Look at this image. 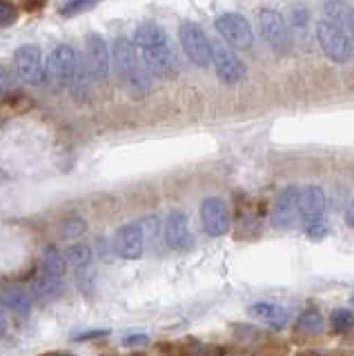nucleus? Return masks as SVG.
Returning <instances> with one entry per match:
<instances>
[{"instance_id":"obj_29","label":"nucleus","mask_w":354,"mask_h":356,"mask_svg":"<svg viewBox=\"0 0 354 356\" xmlns=\"http://www.w3.org/2000/svg\"><path fill=\"white\" fill-rule=\"evenodd\" d=\"M307 225V236L309 238H323L325 234H328V222L323 220V218H316V220H312V222H305Z\"/></svg>"},{"instance_id":"obj_12","label":"nucleus","mask_w":354,"mask_h":356,"mask_svg":"<svg viewBox=\"0 0 354 356\" xmlns=\"http://www.w3.org/2000/svg\"><path fill=\"white\" fill-rule=\"evenodd\" d=\"M201 222L209 236H223L230 232V209L220 198L207 196L201 203Z\"/></svg>"},{"instance_id":"obj_9","label":"nucleus","mask_w":354,"mask_h":356,"mask_svg":"<svg viewBox=\"0 0 354 356\" xmlns=\"http://www.w3.org/2000/svg\"><path fill=\"white\" fill-rule=\"evenodd\" d=\"M212 63H214V70H216V76H218L220 83L236 85L246 78V72H248L246 63H243L234 51L218 40L212 42Z\"/></svg>"},{"instance_id":"obj_25","label":"nucleus","mask_w":354,"mask_h":356,"mask_svg":"<svg viewBox=\"0 0 354 356\" xmlns=\"http://www.w3.org/2000/svg\"><path fill=\"white\" fill-rule=\"evenodd\" d=\"M98 3H103V0H67V3L61 7V14L63 16H79L83 11L94 9Z\"/></svg>"},{"instance_id":"obj_14","label":"nucleus","mask_w":354,"mask_h":356,"mask_svg":"<svg viewBox=\"0 0 354 356\" xmlns=\"http://www.w3.org/2000/svg\"><path fill=\"white\" fill-rule=\"evenodd\" d=\"M165 241L172 250L176 252H185L190 250L192 245V232H190V222L183 211H172L165 220Z\"/></svg>"},{"instance_id":"obj_22","label":"nucleus","mask_w":354,"mask_h":356,"mask_svg":"<svg viewBox=\"0 0 354 356\" xmlns=\"http://www.w3.org/2000/svg\"><path fill=\"white\" fill-rule=\"evenodd\" d=\"M296 330L303 332V334H309V337H314L321 330H323V318L316 309H305L301 316H298V323H296Z\"/></svg>"},{"instance_id":"obj_15","label":"nucleus","mask_w":354,"mask_h":356,"mask_svg":"<svg viewBox=\"0 0 354 356\" xmlns=\"http://www.w3.org/2000/svg\"><path fill=\"white\" fill-rule=\"evenodd\" d=\"M325 211V192L319 185H307L301 196H298V214L303 222H312L316 218H323Z\"/></svg>"},{"instance_id":"obj_36","label":"nucleus","mask_w":354,"mask_h":356,"mask_svg":"<svg viewBox=\"0 0 354 356\" xmlns=\"http://www.w3.org/2000/svg\"><path fill=\"white\" fill-rule=\"evenodd\" d=\"M25 3H27V9H34V7H40L45 0H25Z\"/></svg>"},{"instance_id":"obj_34","label":"nucleus","mask_w":354,"mask_h":356,"mask_svg":"<svg viewBox=\"0 0 354 356\" xmlns=\"http://www.w3.org/2000/svg\"><path fill=\"white\" fill-rule=\"evenodd\" d=\"M7 332V314H5V307L0 303V337Z\"/></svg>"},{"instance_id":"obj_21","label":"nucleus","mask_w":354,"mask_h":356,"mask_svg":"<svg viewBox=\"0 0 354 356\" xmlns=\"http://www.w3.org/2000/svg\"><path fill=\"white\" fill-rule=\"evenodd\" d=\"M65 265L70 267V270H85L87 265L92 263V248L85 243H76L72 248L65 250Z\"/></svg>"},{"instance_id":"obj_32","label":"nucleus","mask_w":354,"mask_h":356,"mask_svg":"<svg viewBox=\"0 0 354 356\" xmlns=\"http://www.w3.org/2000/svg\"><path fill=\"white\" fill-rule=\"evenodd\" d=\"M9 94V76H7V70L3 65H0V100Z\"/></svg>"},{"instance_id":"obj_8","label":"nucleus","mask_w":354,"mask_h":356,"mask_svg":"<svg viewBox=\"0 0 354 356\" xmlns=\"http://www.w3.org/2000/svg\"><path fill=\"white\" fill-rule=\"evenodd\" d=\"M14 67L18 78L25 85L38 87L45 83V60H42V51L36 44H23L14 51Z\"/></svg>"},{"instance_id":"obj_17","label":"nucleus","mask_w":354,"mask_h":356,"mask_svg":"<svg viewBox=\"0 0 354 356\" xmlns=\"http://www.w3.org/2000/svg\"><path fill=\"white\" fill-rule=\"evenodd\" d=\"M0 303L5 309H12L18 316H27L31 312V298L25 289L20 287H7L3 294H0Z\"/></svg>"},{"instance_id":"obj_10","label":"nucleus","mask_w":354,"mask_h":356,"mask_svg":"<svg viewBox=\"0 0 354 356\" xmlns=\"http://www.w3.org/2000/svg\"><path fill=\"white\" fill-rule=\"evenodd\" d=\"M85 63L87 70L92 74V81L105 83L109 78V65H112V56L109 47L101 33H90L85 40Z\"/></svg>"},{"instance_id":"obj_30","label":"nucleus","mask_w":354,"mask_h":356,"mask_svg":"<svg viewBox=\"0 0 354 356\" xmlns=\"http://www.w3.org/2000/svg\"><path fill=\"white\" fill-rule=\"evenodd\" d=\"M292 27L294 29H298V31H305V27H307V11L303 9V7H294L292 9Z\"/></svg>"},{"instance_id":"obj_7","label":"nucleus","mask_w":354,"mask_h":356,"mask_svg":"<svg viewBox=\"0 0 354 356\" xmlns=\"http://www.w3.org/2000/svg\"><path fill=\"white\" fill-rule=\"evenodd\" d=\"M216 31L220 33V38H225V42L234 49H250L254 44V33L246 16L236 14V11H227L216 18Z\"/></svg>"},{"instance_id":"obj_23","label":"nucleus","mask_w":354,"mask_h":356,"mask_svg":"<svg viewBox=\"0 0 354 356\" xmlns=\"http://www.w3.org/2000/svg\"><path fill=\"white\" fill-rule=\"evenodd\" d=\"M325 14H328V20L337 22V25L343 27L348 22L350 7L343 3V0H328V3H325Z\"/></svg>"},{"instance_id":"obj_6","label":"nucleus","mask_w":354,"mask_h":356,"mask_svg":"<svg viewBox=\"0 0 354 356\" xmlns=\"http://www.w3.org/2000/svg\"><path fill=\"white\" fill-rule=\"evenodd\" d=\"M76 65H79V54L74 51L72 44H58L47 58L45 81H49L54 87H70Z\"/></svg>"},{"instance_id":"obj_2","label":"nucleus","mask_w":354,"mask_h":356,"mask_svg":"<svg viewBox=\"0 0 354 356\" xmlns=\"http://www.w3.org/2000/svg\"><path fill=\"white\" fill-rule=\"evenodd\" d=\"M114 65L120 83L134 98H143L152 89V74L143 63L136 44L129 38H118L114 44Z\"/></svg>"},{"instance_id":"obj_33","label":"nucleus","mask_w":354,"mask_h":356,"mask_svg":"<svg viewBox=\"0 0 354 356\" xmlns=\"http://www.w3.org/2000/svg\"><path fill=\"white\" fill-rule=\"evenodd\" d=\"M346 222H348V227L354 229V198H352V203L348 205V211H346Z\"/></svg>"},{"instance_id":"obj_4","label":"nucleus","mask_w":354,"mask_h":356,"mask_svg":"<svg viewBox=\"0 0 354 356\" xmlns=\"http://www.w3.org/2000/svg\"><path fill=\"white\" fill-rule=\"evenodd\" d=\"M259 27L263 40L270 44V49L279 56H285L292 51V31L285 18L276 9H261L259 11Z\"/></svg>"},{"instance_id":"obj_27","label":"nucleus","mask_w":354,"mask_h":356,"mask_svg":"<svg viewBox=\"0 0 354 356\" xmlns=\"http://www.w3.org/2000/svg\"><path fill=\"white\" fill-rule=\"evenodd\" d=\"M16 20H18V9L12 3H7V0H0V27L14 25Z\"/></svg>"},{"instance_id":"obj_31","label":"nucleus","mask_w":354,"mask_h":356,"mask_svg":"<svg viewBox=\"0 0 354 356\" xmlns=\"http://www.w3.org/2000/svg\"><path fill=\"white\" fill-rule=\"evenodd\" d=\"M150 343V337L147 334H129V337L123 339V345L125 348H145Z\"/></svg>"},{"instance_id":"obj_26","label":"nucleus","mask_w":354,"mask_h":356,"mask_svg":"<svg viewBox=\"0 0 354 356\" xmlns=\"http://www.w3.org/2000/svg\"><path fill=\"white\" fill-rule=\"evenodd\" d=\"M85 220L81 218H67L61 225V234H63V238H76V236H81V234L85 232Z\"/></svg>"},{"instance_id":"obj_1","label":"nucleus","mask_w":354,"mask_h":356,"mask_svg":"<svg viewBox=\"0 0 354 356\" xmlns=\"http://www.w3.org/2000/svg\"><path fill=\"white\" fill-rule=\"evenodd\" d=\"M134 38H136V49L140 54L143 63L150 70L152 76L163 78V81H172V78L179 76L181 72V65L179 58L170 44V38L165 29L154 20H145L140 22L134 31Z\"/></svg>"},{"instance_id":"obj_3","label":"nucleus","mask_w":354,"mask_h":356,"mask_svg":"<svg viewBox=\"0 0 354 356\" xmlns=\"http://www.w3.org/2000/svg\"><path fill=\"white\" fill-rule=\"evenodd\" d=\"M316 40L321 44V49L328 56L332 63H350L352 56H354V44L350 33L343 29L341 25L332 20H319L316 25Z\"/></svg>"},{"instance_id":"obj_24","label":"nucleus","mask_w":354,"mask_h":356,"mask_svg":"<svg viewBox=\"0 0 354 356\" xmlns=\"http://www.w3.org/2000/svg\"><path fill=\"white\" fill-rule=\"evenodd\" d=\"M330 323H332V330L343 334V332H348V330L354 327V314L346 307L335 309V312H332V316H330Z\"/></svg>"},{"instance_id":"obj_13","label":"nucleus","mask_w":354,"mask_h":356,"mask_svg":"<svg viewBox=\"0 0 354 356\" xmlns=\"http://www.w3.org/2000/svg\"><path fill=\"white\" fill-rule=\"evenodd\" d=\"M145 250V232L140 222H127L116 232V252L120 259L136 261Z\"/></svg>"},{"instance_id":"obj_28","label":"nucleus","mask_w":354,"mask_h":356,"mask_svg":"<svg viewBox=\"0 0 354 356\" xmlns=\"http://www.w3.org/2000/svg\"><path fill=\"white\" fill-rule=\"evenodd\" d=\"M105 337H109V330H83V332L72 334V341L74 343H87V341H98V339H105Z\"/></svg>"},{"instance_id":"obj_5","label":"nucleus","mask_w":354,"mask_h":356,"mask_svg":"<svg viewBox=\"0 0 354 356\" xmlns=\"http://www.w3.org/2000/svg\"><path fill=\"white\" fill-rule=\"evenodd\" d=\"M179 38H181V47H183L185 56L196 67H207L212 63V40L205 36L201 25H196L192 20L181 22Z\"/></svg>"},{"instance_id":"obj_19","label":"nucleus","mask_w":354,"mask_h":356,"mask_svg":"<svg viewBox=\"0 0 354 356\" xmlns=\"http://www.w3.org/2000/svg\"><path fill=\"white\" fill-rule=\"evenodd\" d=\"M90 83H92V74H90V70H87V63H85V58L83 60L79 58L74 78L70 83L72 96H74L76 103H85V100H87V94H90Z\"/></svg>"},{"instance_id":"obj_11","label":"nucleus","mask_w":354,"mask_h":356,"mask_svg":"<svg viewBox=\"0 0 354 356\" xmlns=\"http://www.w3.org/2000/svg\"><path fill=\"white\" fill-rule=\"evenodd\" d=\"M298 196L301 189L296 185L285 187L283 192L276 196L274 207H272V227L276 229H290L294 225V220L298 216Z\"/></svg>"},{"instance_id":"obj_35","label":"nucleus","mask_w":354,"mask_h":356,"mask_svg":"<svg viewBox=\"0 0 354 356\" xmlns=\"http://www.w3.org/2000/svg\"><path fill=\"white\" fill-rule=\"evenodd\" d=\"M346 25H348V29H350V38L354 40V7L350 9V16H348V22H346Z\"/></svg>"},{"instance_id":"obj_18","label":"nucleus","mask_w":354,"mask_h":356,"mask_svg":"<svg viewBox=\"0 0 354 356\" xmlns=\"http://www.w3.org/2000/svg\"><path fill=\"white\" fill-rule=\"evenodd\" d=\"M63 292V278L56 276H47V274H38L31 283V294L40 300H51Z\"/></svg>"},{"instance_id":"obj_16","label":"nucleus","mask_w":354,"mask_h":356,"mask_svg":"<svg viewBox=\"0 0 354 356\" xmlns=\"http://www.w3.org/2000/svg\"><path fill=\"white\" fill-rule=\"evenodd\" d=\"M250 316H254L257 321L265 323V325H270L274 330L285 327V323H287V312L276 303H254L250 307Z\"/></svg>"},{"instance_id":"obj_20","label":"nucleus","mask_w":354,"mask_h":356,"mask_svg":"<svg viewBox=\"0 0 354 356\" xmlns=\"http://www.w3.org/2000/svg\"><path fill=\"white\" fill-rule=\"evenodd\" d=\"M65 256L49 245V248L42 250L40 254V274H47V276H56V278H63L65 276Z\"/></svg>"}]
</instances>
